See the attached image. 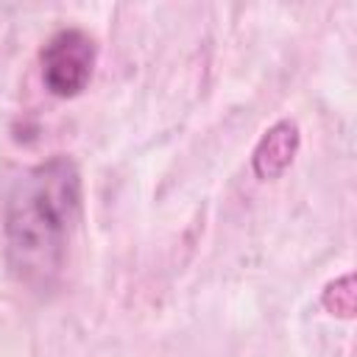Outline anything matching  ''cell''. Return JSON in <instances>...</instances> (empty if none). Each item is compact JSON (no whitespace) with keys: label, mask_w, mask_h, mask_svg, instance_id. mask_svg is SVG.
<instances>
[{"label":"cell","mask_w":357,"mask_h":357,"mask_svg":"<svg viewBox=\"0 0 357 357\" xmlns=\"http://www.w3.org/2000/svg\"><path fill=\"white\" fill-rule=\"evenodd\" d=\"M78 220L81 170L70 156L56 153L22 170L3 209L6 262L14 279L47 290L64 271Z\"/></svg>","instance_id":"1"},{"label":"cell","mask_w":357,"mask_h":357,"mask_svg":"<svg viewBox=\"0 0 357 357\" xmlns=\"http://www.w3.org/2000/svg\"><path fill=\"white\" fill-rule=\"evenodd\" d=\"M95 61H98L95 39L81 28H61L39 50L42 84L56 98H75L92 81Z\"/></svg>","instance_id":"2"},{"label":"cell","mask_w":357,"mask_h":357,"mask_svg":"<svg viewBox=\"0 0 357 357\" xmlns=\"http://www.w3.org/2000/svg\"><path fill=\"white\" fill-rule=\"evenodd\" d=\"M298 145H301V134H298V123L284 117V120H276L257 142L254 153H251V167H254V176L262 178V181H271V178H279L296 159L298 153Z\"/></svg>","instance_id":"3"},{"label":"cell","mask_w":357,"mask_h":357,"mask_svg":"<svg viewBox=\"0 0 357 357\" xmlns=\"http://www.w3.org/2000/svg\"><path fill=\"white\" fill-rule=\"evenodd\" d=\"M324 307H326L332 315L351 318V312H354V276H351V273L335 279V282L324 290Z\"/></svg>","instance_id":"4"}]
</instances>
